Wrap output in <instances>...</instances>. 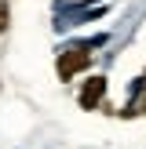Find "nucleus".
Wrapping results in <instances>:
<instances>
[{"label":"nucleus","instance_id":"obj_1","mask_svg":"<svg viewBox=\"0 0 146 149\" xmlns=\"http://www.w3.org/2000/svg\"><path fill=\"white\" fill-rule=\"evenodd\" d=\"M88 65H91V51L88 47H66V51H58V58H55V77L58 80H73L77 73H84Z\"/></svg>","mask_w":146,"mask_h":149},{"label":"nucleus","instance_id":"obj_2","mask_svg":"<svg viewBox=\"0 0 146 149\" xmlns=\"http://www.w3.org/2000/svg\"><path fill=\"white\" fill-rule=\"evenodd\" d=\"M102 95H106V77L99 73V77H88V80H84V87H80L77 102H80V109H99Z\"/></svg>","mask_w":146,"mask_h":149},{"label":"nucleus","instance_id":"obj_3","mask_svg":"<svg viewBox=\"0 0 146 149\" xmlns=\"http://www.w3.org/2000/svg\"><path fill=\"white\" fill-rule=\"evenodd\" d=\"M11 29V0H0V36Z\"/></svg>","mask_w":146,"mask_h":149},{"label":"nucleus","instance_id":"obj_4","mask_svg":"<svg viewBox=\"0 0 146 149\" xmlns=\"http://www.w3.org/2000/svg\"><path fill=\"white\" fill-rule=\"evenodd\" d=\"M131 113H146V91H142V98H139V106L131 109Z\"/></svg>","mask_w":146,"mask_h":149}]
</instances>
